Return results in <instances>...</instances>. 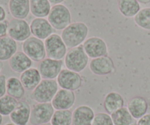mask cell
I'll list each match as a JSON object with an SVG mask.
<instances>
[{
	"mask_svg": "<svg viewBox=\"0 0 150 125\" xmlns=\"http://www.w3.org/2000/svg\"><path fill=\"white\" fill-rule=\"evenodd\" d=\"M89 34V28L83 22L71 23L63 29L61 37L69 48H76L83 45Z\"/></svg>",
	"mask_w": 150,
	"mask_h": 125,
	"instance_id": "6da1fadb",
	"label": "cell"
},
{
	"mask_svg": "<svg viewBox=\"0 0 150 125\" xmlns=\"http://www.w3.org/2000/svg\"><path fill=\"white\" fill-rule=\"evenodd\" d=\"M89 63V56L85 52L83 45L70 48L64 57L66 68L76 73L83 71Z\"/></svg>",
	"mask_w": 150,
	"mask_h": 125,
	"instance_id": "7a4b0ae2",
	"label": "cell"
},
{
	"mask_svg": "<svg viewBox=\"0 0 150 125\" xmlns=\"http://www.w3.org/2000/svg\"><path fill=\"white\" fill-rule=\"evenodd\" d=\"M58 83L55 80L42 79L31 93V98L38 103L51 102L58 92Z\"/></svg>",
	"mask_w": 150,
	"mask_h": 125,
	"instance_id": "3957f363",
	"label": "cell"
},
{
	"mask_svg": "<svg viewBox=\"0 0 150 125\" xmlns=\"http://www.w3.org/2000/svg\"><path fill=\"white\" fill-rule=\"evenodd\" d=\"M48 20L54 29L63 30L71 23V13L64 4H56L51 7Z\"/></svg>",
	"mask_w": 150,
	"mask_h": 125,
	"instance_id": "277c9868",
	"label": "cell"
},
{
	"mask_svg": "<svg viewBox=\"0 0 150 125\" xmlns=\"http://www.w3.org/2000/svg\"><path fill=\"white\" fill-rule=\"evenodd\" d=\"M46 56L49 59L62 60L67 52V47L60 35L52 34L44 41Z\"/></svg>",
	"mask_w": 150,
	"mask_h": 125,
	"instance_id": "5b68a950",
	"label": "cell"
},
{
	"mask_svg": "<svg viewBox=\"0 0 150 125\" xmlns=\"http://www.w3.org/2000/svg\"><path fill=\"white\" fill-rule=\"evenodd\" d=\"M55 109L51 102L37 103L32 106L29 123L32 125H40L51 122Z\"/></svg>",
	"mask_w": 150,
	"mask_h": 125,
	"instance_id": "8992f818",
	"label": "cell"
},
{
	"mask_svg": "<svg viewBox=\"0 0 150 125\" xmlns=\"http://www.w3.org/2000/svg\"><path fill=\"white\" fill-rule=\"evenodd\" d=\"M22 50L32 61L40 62L46 56L45 43L40 39L30 37L23 42Z\"/></svg>",
	"mask_w": 150,
	"mask_h": 125,
	"instance_id": "52a82bcc",
	"label": "cell"
},
{
	"mask_svg": "<svg viewBox=\"0 0 150 125\" xmlns=\"http://www.w3.org/2000/svg\"><path fill=\"white\" fill-rule=\"evenodd\" d=\"M31 35L30 25L26 20L13 18L9 20L7 35L16 42H24Z\"/></svg>",
	"mask_w": 150,
	"mask_h": 125,
	"instance_id": "ba28073f",
	"label": "cell"
},
{
	"mask_svg": "<svg viewBox=\"0 0 150 125\" xmlns=\"http://www.w3.org/2000/svg\"><path fill=\"white\" fill-rule=\"evenodd\" d=\"M57 81L61 89L66 90L74 91L80 89L83 84V78L79 73L72 71L68 69H63L58 77Z\"/></svg>",
	"mask_w": 150,
	"mask_h": 125,
	"instance_id": "9c48e42d",
	"label": "cell"
},
{
	"mask_svg": "<svg viewBox=\"0 0 150 125\" xmlns=\"http://www.w3.org/2000/svg\"><path fill=\"white\" fill-rule=\"evenodd\" d=\"M82 45L89 58L95 59L108 56V50L106 42L99 37L87 38Z\"/></svg>",
	"mask_w": 150,
	"mask_h": 125,
	"instance_id": "30bf717a",
	"label": "cell"
},
{
	"mask_svg": "<svg viewBox=\"0 0 150 125\" xmlns=\"http://www.w3.org/2000/svg\"><path fill=\"white\" fill-rule=\"evenodd\" d=\"M62 60L47 58L40 61L38 65V70L42 79L54 80L62 70Z\"/></svg>",
	"mask_w": 150,
	"mask_h": 125,
	"instance_id": "8fae6325",
	"label": "cell"
},
{
	"mask_svg": "<svg viewBox=\"0 0 150 125\" xmlns=\"http://www.w3.org/2000/svg\"><path fill=\"white\" fill-rule=\"evenodd\" d=\"M89 70L97 76H107L115 72V66L112 59L108 56L92 59L89 64Z\"/></svg>",
	"mask_w": 150,
	"mask_h": 125,
	"instance_id": "7c38bea8",
	"label": "cell"
},
{
	"mask_svg": "<svg viewBox=\"0 0 150 125\" xmlns=\"http://www.w3.org/2000/svg\"><path fill=\"white\" fill-rule=\"evenodd\" d=\"M76 102L74 92L66 89H59L54 99L51 101L55 110H70Z\"/></svg>",
	"mask_w": 150,
	"mask_h": 125,
	"instance_id": "4fadbf2b",
	"label": "cell"
},
{
	"mask_svg": "<svg viewBox=\"0 0 150 125\" xmlns=\"http://www.w3.org/2000/svg\"><path fill=\"white\" fill-rule=\"evenodd\" d=\"M30 29L34 37L42 40L47 39L54 34V28L44 18H35L30 23Z\"/></svg>",
	"mask_w": 150,
	"mask_h": 125,
	"instance_id": "5bb4252c",
	"label": "cell"
},
{
	"mask_svg": "<svg viewBox=\"0 0 150 125\" xmlns=\"http://www.w3.org/2000/svg\"><path fill=\"white\" fill-rule=\"evenodd\" d=\"M30 105L26 101L19 100L14 111L10 115L12 123L15 125H27L31 116Z\"/></svg>",
	"mask_w": 150,
	"mask_h": 125,
	"instance_id": "9a60e30c",
	"label": "cell"
},
{
	"mask_svg": "<svg viewBox=\"0 0 150 125\" xmlns=\"http://www.w3.org/2000/svg\"><path fill=\"white\" fill-rule=\"evenodd\" d=\"M127 108L133 118L139 120L146 114L149 109V104L144 97L137 96L131 98L129 100Z\"/></svg>",
	"mask_w": 150,
	"mask_h": 125,
	"instance_id": "2e32d148",
	"label": "cell"
},
{
	"mask_svg": "<svg viewBox=\"0 0 150 125\" xmlns=\"http://www.w3.org/2000/svg\"><path fill=\"white\" fill-rule=\"evenodd\" d=\"M95 115L93 109L89 105H80L73 111L72 125H92Z\"/></svg>",
	"mask_w": 150,
	"mask_h": 125,
	"instance_id": "e0dca14e",
	"label": "cell"
},
{
	"mask_svg": "<svg viewBox=\"0 0 150 125\" xmlns=\"http://www.w3.org/2000/svg\"><path fill=\"white\" fill-rule=\"evenodd\" d=\"M32 60L22 51H17L9 60V66L13 72L16 73H23L31 68Z\"/></svg>",
	"mask_w": 150,
	"mask_h": 125,
	"instance_id": "ac0fdd59",
	"label": "cell"
},
{
	"mask_svg": "<svg viewBox=\"0 0 150 125\" xmlns=\"http://www.w3.org/2000/svg\"><path fill=\"white\" fill-rule=\"evenodd\" d=\"M8 7L14 18L25 19L30 13L29 0H9Z\"/></svg>",
	"mask_w": 150,
	"mask_h": 125,
	"instance_id": "d6986e66",
	"label": "cell"
},
{
	"mask_svg": "<svg viewBox=\"0 0 150 125\" xmlns=\"http://www.w3.org/2000/svg\"><path fill=\"white\" fill-rule=\"evenodd\" d=\"M20 80L25 89L33 91L41 82L42 77L38 68L31 67L21 74Z\"/></svg>",
	"mask_w": 150,
	"mask_h": 125,
	"instance_id": "ffe728a7",
	"label": "cell"
},
{
	"mask_svg": "<svg viewBox=\"0 0 150 125\" xmlns=\"http://www.w3.org/2000/svg\"><path fill=\"white\" fill-rule=\"evenodd\" d=\"M125 105V100L120 93L117 92H111L105 96L103 101V107L107 114H111Z\"/></svg>",
	"mask_w": 150,
	"mask_h": 125,
	"instance_id": "44dd1931",
	"label": "cell"
},
{
	"mask_svg": "<svg viewBox=\"0 0 150 125\" xmlns=\"http://www.w3.org/2000/svg\"><path fill=\"white\" fill-rule=\"evenodd\" d=\"M17 42L6 36L0 38V61H9L11 57L17 52Z\"/></svg>",
	"mask_w": 150,
	"mask_h": 125,
	"instance_id": "7402d4cb",
	"label": "cell"
},
{
	"mask_svg": "<svg viewBox=\"0 0 150 125\" xmlns=\"http://www.w3.org/2000/svg\"><path fill=\"white\" fill-rule=\"evenodd\" d=\"M118 7L120 13L126 18L135 17L141 10L137 0H119Z\"/></svg>",
	"mask_w": 150,
	"mask_h": 125,
	"instance_id": "603a6c76",
	"label": "cell"
},
{
	"mask_svg": "<svg viewBox=\"0 0 150 125\" xmlns=\"http://www.w3.org/2000/svg\"><path fill=\"white\" fill-rule=\"evenodd\" d=\"M25 90L20 78L10 77L7 80V95L20 100L24 97Z\"/></svg>",
	"mask_w": 150,
	"mask_h": 125,
	"instance_id": "cb8c5ba5",
	"label": "cell"
},
{
	"mask_svg": "<svg viewBox=\"0 0 150 125\" xmlns=\"http://www.w3.org/2000/svg\"><path fill=\"white\" fill-rule=\"evenodd\" d=\"M30 13L36 18H45L51 10V4L48 0H29Z\"/></svg>",
	"mask_w": 150,
	"mask_h": 125,
	"instance_id": "d4e9b609",
	"label": "cell"
},
{
	"mask_svg": "<svg viewBox=\"0 0 150 125\" xmlns=\"http://www.w3.org/2000/svg\"><path fill=\"white\" fill-rule=\"evenodd\" d=\"M114 125H130L133 124L134 119L125 107L120 108L111 114Z\"/></svg>",
	"mask_w": 150,
	"mask_h": 125,
	"instance_id": "484cf974",
	"label": "cell"
},
{
	"mask_svg": "<svg viewBox=\"0 0 150 125\" xmlns=\"http://www.w3.org/2000/svg\"><path fill=\"white\" fill-rule=\"evenodd\" d=\"M51 125H72L73 112L70 110H56L51 121Z\"/></svg>",
	"mask_w": 150,
	"mask_h": 125,
	"instance_id": "4316f807",
	"label": "cell"
},
{
	"mask_svg": "<svg viewBox=\"0 0 150 125\" xmlns=\"http://www.w3.org/2000/svg\"><path fill=\"white\" fill-rule=\"evenodd\" d=\"M18 100L8 95H5L0 98V114L2 117H10L13 113Z\"/></svg>",
	"mask_w": 150,
	"mask_h": 125,
	"instance_id": "83f0119b",
	"label": "cell"
},
{
	"mask_svg": "<svg viewBox=\"0 0 150 125\" xmlns=\"http://www.w3.org/2000/svg\"><path fill=\"white\" fill-rule=\"evenodd\" d=\"M134 21L139 27L150 31V7L141 9L134 17Z\"/></svg>",
	"mask_w": 150,
	"mask_h": 125,
	"instance_id": "f1b7e54d",
	"label": "cell"
},
{
	"mask_svg": "<svg viewBox=\"0 0 150 125\" xmlns=\"http://www.w3.org/2000/svg\"><path fill=\"white\" fill-rule=\"evenodd\" d=\"M92 125H114L110 114L107 113H98L95 115Z\"/></svg>",
	"mask_w": 150,
	"mask_h": 125,
	"instance_id": "f546056e",
	"label": "cell"
},
{
	"mask_svg": "<svg viewBox=\"0 0 150 125\" xmlns=\"http://www.w3.org/2000/svg\"><path fill=\"white\" fill-rule=\"evenodd\" d=\"M7 80L4 75H0V98L7 94Z\"/></svg>",
	"mask_w": 150,
	"mask_h": 125,
	"instance_id": "4dcf8cb0",
	"label": "cell"
},
{
	"mask_svg": "<svg viewBox=\"0 0 150 125\" xmlns=\"http://www.w3.org/2000/svg\"><path fill=\"white\" fill-rule=\"evenodd\" d=\"M9 21L7 20L0 22V38L7 36V30H8Z\"/></svg>",
	"mask_w": 150,
	"mask_h": 125,
	"instance_id": "1f68e13d",
	"label": "cell"
},
{
	"mask_svg": "<svg viewBox=\"0 0 150 125\" xmlns=\"http://www.w3.org/2000/svg\"><path fill=\"white\" fill-rule=\"evenodd\" d=\"M137 125H150V114H146L141 119H139L136 123Z\"/></svg>",
	"mask_w": 150,
	"mask_h": 125,
	"instance_id": "d6a6232c",
	"label": "cell"
},
{
	"mask_svg": "<svg viewBox=\"0 0 150 125\" xmlns=\"http://www.w3.org/2000/svg\"><path fill=\"white\" fill-rule=\"evenodd\" d=\"M7 17V12L4 7L0 4V22H2L6 20Z\"/></svg>",
	"mask_w": 150,
	"mask_h": 125,
	"instance_id": "836d02e7",
	"label": "cell"
},
{
	"mask_svg": "<svg viewBox=\"0 0 150 125\" xmlns=\"http://www.w3.org/2000/svg\"><path fill=\"white\" fill-rule=\"evenodd\" d=\"M49 2L51 3V4H54V5H56V4H62L63 1H64L65 0H48Z\"/></svg>",
	"mask_w": 150,
	"mask_h": 125,
	"instance_id": "e575fe53",
	"label": "cell"
},
{
	"mask_svg": "<svg viewBox=\"0 0 150 125\" xmlns=\"http://www.w3.org/2000/svg\"><path fill=\"white\" fill-rule=\"evenodd\" d=\"M140 4H147L150 3V0H137Z\"/></svg>",
	"mask_w": 150,
	"mask_h": 125,
	"instance_id": "d590c367",
	"label": "cell"
},
{
	"mask_svg": "<svg viewBox=\"0 0 150 125\" xmlns=\"http://www.w3.org/2000/svg\"><path fill=\"white\" fill-rule=\"evenodd\" d=\"M2 121H3V117H2V116L0 114V125L2 124Z\"/></svg>",
	"mask_w": 150,
	"mask_h": 125,
	"instance_id": "8d00e7d4",
	"label": "cell"
},
{
	"mask_svg": "<svg viewBox=\"0 0 150 125\" xmlns=\"http://www.w3.org/2000/svg\"><path fill=\"white\" fill-rule=\"evenodd\" d=\"M2 69H3V64H2V62H1V61H0V73L1 72Z\"/></svg>",
	"mask_w": 150,
	"mask_h": 125,
	"instance_id": "74e56055",
	"label": "cell"
},
{
	"mask_svg": "<svg viewBox=\"0 0 150 125\" xmlns=\"http://www.w3.org/2000/svg\"><path fill=\"white\" fill-rule=\"evenodd\" d=\"M4 125H15V124H13V123H7V124H5Z\"/></svg>",
	"mask_w": 150,
	"mask_h": 125,
	"instance_id": "f35d334b",
	"label": "cell"
},
{
	"mask_svg": "<svg viewBox=\"0 0 150 125\" xmlns=\"http://www.w3.org/2000/svg\"><path fill=\"white\" fill-rule=\"evenodd\" d=\"M40 125H51L50 123H48V124H40Z\"/></svg>",
	"mask_w": 150,
	"mask_h": 125,
	"instance_id": "ab89813d",
	"label": "cell"
},
{
	"mask_svg": "<svg viewBox=\"0 0 150 125\" xmlns=\"http://www.w3.org/2000/svg\"><path fill=\"white\" fill-rule=\"evenodd\" d=\"M130 125H137L136 124H134V123H133V124H130Z\"/></svg>",
	"mask_w": 150,
	"mask_h": 125,
	"instance_id": "60d3db41",
	"label": "cell"
}]
</instances>
